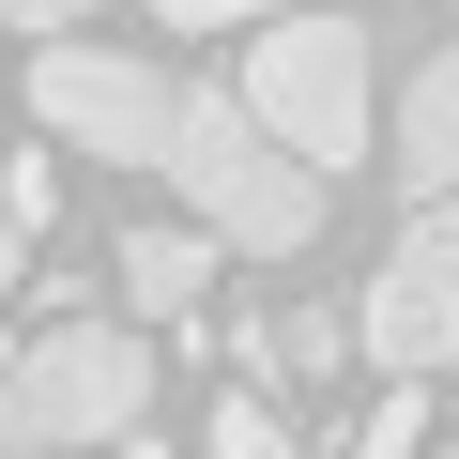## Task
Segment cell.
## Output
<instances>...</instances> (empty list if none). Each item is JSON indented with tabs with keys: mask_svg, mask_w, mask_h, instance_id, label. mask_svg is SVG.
<instances>
[{
	"mask_svg": "<svg viewBox=\"0 0 459 459\" xmlns=\"http://www.w3.org/2000/svg\"><path fill=\"white\" fill-rule=\"evenodd\" d=\"M153 429V352L138 322H31L0 352V459H77V444H123Z\"/></svg>",
	"mask_w": 459,
	"mask_h": 459,
	"instance_id": "2",
	"label": "cell"
},
{
	"mask_svg": "<svg viewBox=\"0 0 459 459\" xmlns=\"http://www.w3.org/2000/svg\"><path fill=\"white\" fill-rule=\"evenodd\" d=\"M352 352H368L383 383H429V368L459 352V184L398 214V246H383V276L352 291Z\"/></svg>",
	"mask_w": 459,
	"mask_h": 459,
	"instance_id": "4",
	"label": "cell"
},
{
	"mask_svg": "<svg viewBox=\"0 0 459 459\" xmlns=\"http://www.w3.org/2000/svg\"><path fill=\"white\" fill-rule=\"evenodd\" d=\"M16 276H31V246H16V230H0V307H16Z\"/></svg>",
	"mask_w": 459,
	"mask_h": 459,
	"instance_id": "13",
	"label": "cell"
},
{
	"mask_svg": "<svg viewBox=\"0 0 459 459\" xmlns=\"http://www.w3.org/2000/svg\"><path fill=\"white\" fill-rule=\"evenodd\" d=\"M169 92H184V77H169L153 47H92V31H47V47H31V123L77 138V153H108V169H153Z\"/></svg>",
	"mask_w": 459,
	"mask_h": 459,
	"instance_id": "5",
	"label": "cell"
},
{
	"mask_svg": "<svg viewBox=\"0 0 459 459\" xmlns=\"http://www.w3.org/2000/svg\"><path fill=\"white\" fill-rule=\"evenodd\" d=\"M47 214H62V169H47V153H0V230L47 246Z\"/></svg>",
	"mask_w": 459,
	"mask_h": 459,
	"instance_id": "9",
	"label": "cell"
},
{
	"mask_svg": "<svg viewBox=\"0 0 459 459\" xmlns=\"http://www.w3.org/2000/svg\"><path fill=\"white\" fill-rule=\"evenodd\" d=\"M214 459H307L291 398H276V383H246V398H214Z\"/></svg>",
	"mask_w": 459,
	"mask_h": 459,
	"instance_id": "8",
	"label": "cell"
},
{
	"mask_svg": "<svg viewBox=\"0 0 459 459\" xmlns=\"http://www.w3.org/2000/svg\"><path fill=\"white\" fill-rule=\"evenodd\" d=\"M214 261H230V246H214L199 214H153V230H123V246H108V291H123L138 337H184V322L214 307Z\"/></svg>",
	"mask_w": 459,
	"mask_h": 459,
	"instance_id": "6",
	"label": "cell"
},
{
	"mask_svg": "<svg viewBox=\"0 0 459 459\" xmlns=\"http://www.w3.org/2000/svg\"><path fill=\"white\" fill-rule=\"evenodd\" d=\"M77 459H153V429H123V444H77Z\"/></svg>",
	"mask_w": 459,
	"mask_h": 459,
	"instance_id": "14",
	"label": "cell"
},
{
	"mask_svg": "<svg viewBox=\"0 0 459 459\" xmlns=\"http://www.w3.org/2000/svg\"><path fill=\"white\" fill-rule=\"evenodd\" d=\"M383 184H398V199H444V184H459V47H429V62H413L398 138H383Z\"/></svg>",
	"mask_w": 459,
	"mask_h": 459,
	"instance_id": "7",
	"label": "cell"
},
{
	"mask_svg": "<svg viewBox=\"0 0 459 459\" xmlns=\"http://www.w3.org/2000/svg\"><path fill=\"white\" fill-rule=\"evenodd\" d=\"M230 92H246V123H261L307 184H337V169L368 153V31H352V16H307V0H291V16H261Z\"/></svg>",
	"mask_w": 459,
	"mask_h": 459,
	"instance_id": "3",
	"label": "cell"
},
{
	"mask_svg": "<svg viewBox=\"0 0 459 459\" xmlns=\"http://www.w3.org/2000/svg\"><path fill=\"white\" fill-rule=\"evenodd\" d=\"M352 459H429V398H368V429H352Z\"/></svg>",
	"mask_w": 459,
	"mask_h": 459,
	"instance_id": "10",
	"label": "cell"
},
{
	"mask_svg": "<svg viewBox=\"0 0 459 459\" xmlns=\"http://www.w3.org/2000/svg\"><path fill=\"white\" fill-rule=\"evenodd\" d=\"M153 184L214 230V246H246V261H307L322 246V184L246 123V92H169V138H153Z\"/></svg>",
	"mask_w": 459,
	"mask_h": 459,
	"instance_id": "1",
	"label": "cell"
},
{
	"mask_svg": "<svg viewBox=\"0 0 459 459\" xmlns=\"http://www.w3.org/2000/svg\"><path fill=\"white\" fill-rule=\"evenodd\" d=\"M0 31H16V47H47V31H92V0H0Z\"/></svg>",
	"mask_w": 459,
	"mask_h": 459,
	"instance_id": "12",
	"label": "cell"
},
{
	"mask_svg": "<svg viewBox=\"0 0 459 459\" xmlns=\"http://www.w3.org/2000/svg\"><path fill=\"white\" fill-rule=\"evenodd\" d=\"M261 16H291V0H153V31H261Z\"/></svg>",
	"mask_w": 459,
	"mask_h": 459,
	"instance_id": "11",
	"label": "cell"
}]
</instances>
